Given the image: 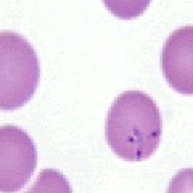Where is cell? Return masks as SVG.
<instances>
[{"instance_id":"7a4b0ae2","label":"cell","mask_w":193,"mask_h":193,"mask_svg":"<svg viewBox=\"0 0 193 193\" xmlns=\"http://www.w3.org/2000/svg\"><path fill=\"white\" fill-rule=\"evenodd\" d=\"M39 59L27 40L14 32H0V109L25 105L36 90Z\"/></svg>"},{"instance_id":"5b68a950","label":"cell","mask_w":193,"mask_h":193,"mask_svg":"<svg viewBox=\"0 0 193 193\" xmlns=\"http://www.w3.org/2000/svg\"><path fill=\"white\" fill-rule=\"evenodd\" d=\"M25 193H72V188L60 172L45 168L40 172L36 181Z\"/></svg>"},{"instance_id":"3957f363","label":"cell","mask_w":193,"mask_h":193,"mask_svg":"<svg viewBox=\"0 0 193 193\" xmlns=\"http://www.w3.org/2000/svg\"><path fill=\"white\" fill-rule=\"evenodd\" d=\"M38 153L31 137L15 126L0 127V193H15L31 178Z\"/></svg>"},{"instance_id":"6da1fadb","label":"cell","mask_w":193,"mask_h":193,"mask_svg":"<svg viewBox=\"0 0 193 193\" xmlns=\"http://www.w3.org/2000/svg\"><path fill=\"white\" fill-rule=\"evenodd\" d=\"M161 135V114L148 95L130 90L114 101L107 114L105 136L116 156L126 161L148 159L159 147Z\"/></svg>"},{"instance_id":"8992f818","label":"cell","mask_w":193,"mask_h":193,"mask_svg":"<svg viewBox=\"0 0 193 193\" xmlns=\"http://www.w3.org/2000/svg\"><path fill=\"white\" fill-rule=\"evenodd\" d=\"M105 8L115 17L120 19H134L140 17L148 7L151 0H102Z\"/></svg>"},{"instance_id":"277c9868","label":"cell","mask_w":193,"mask_h":193,"mask_svg":"<svg viewBox=\"0 0 193 193\" xmlns=\"http://www.w3.org/2000/svg\"><path fill=\"white\" fill-rule=\"evenodd\" d=\"M166 82L181 95H193V26L177 28L166 39L161 53Z\"/></svg>"},{"instance_id":"52a82bcc","label":"cell","mask_w":193,"mask_h":193,"mask_svg":"<svg viewBox=\"0 0 193 193\" xmlns=\"http://www.w3.org/2000/svg\"><path fill=\"white\" fill-rule=\"evenodd\" d=\"M166 193H193V168H184L170 181Z\"/></svg>"}]
</instances>
